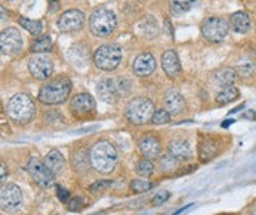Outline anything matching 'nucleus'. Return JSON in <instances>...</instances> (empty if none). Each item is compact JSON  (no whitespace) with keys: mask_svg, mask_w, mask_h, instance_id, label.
Here are the masks:
<instances>
[{"mask_svg":"<svg viewBox=\"0 0 256 215\" xmlns=\"http://www.w3.org/2000/svg\"><path fill=\"white\" fill-rule=\"evenodd\" d=\"M117 159H119V155H117L116 147L105 140L96 142L89 150L90 167L101 174H110L116 168Z\"/></svg>","mask_w":256,"mask_h":215,"instance_id":"obj_1","label":"nucleus"},{"mask_svg":"<svg viewBox=\"0 0 256 215\" xmlns=\"http://www.w3.org/2000/svg\"><path fill=\"white\" fill-rule=\"evenodd\" d=\"M9 118L16 124H27L33 120L36 114V105L28 94L18 93L12 96L6 105Z\"/></svg>","mask_w":256,"mask_h":215,"instance_id":"obj_2","label":"nucleus"},{"mask_svg":"<svg viewBox=\"0 0 256 215\" xmlns=\"http://www.w3.org/2000/svg\"><path fill=\"white\" fill-rule=\"evenodd\" d=\"M71 91V81L67 77H58L39 90V100L45 105H60L67 100Z\"/></svg>","mask_w":256,"mask_h":215,"instance_id":"obj_3","label":"nucleus"},{"mask_svg":"<svg viewBox=\"0 0 256 215\" xmlns=\"http://www.w3.org/2000/svg\"><path fill=\"white\" fill-rule=\"evenodd\" d=\"M117 25L116 13L108 7H96L90 18H89V30L96 37H107L110 36Z\"/></svg>","mask_w":256,"mask_h":215,"instance_id":"obj_4","label":"nucleus"},{"mask_svg":"<svg viewBox=\"0 0 256 215\" xmlns=\"http://www.w3.org/2000/svg\"><path fill=\"white\" fill-rule=\"evenodd\" d=\"M126 118L136 126H142L148 121H151L154 114V105L151 100L145 97H135L132 99L126 106Z\"/></svg>","mask_w":256,"mask_h":215,"instance_id":"obj_5","label":"nucleus"},{"mask_svg":"<svg viewBox=\"0 0 256 215\" xmlns=\"http://www.w3.org/2000/svg\"><path fill=\"white\" fill-rule=\"evenodd\" d=\"M122 61V49L119 44H102L93 53V64L102 71H113Z\"/></svg>","mask_w":256,"mask_h":215,"instance_id":"obj_6","label":"nucleus"},{"mask_svg":"<svg viewBox=\"0 0 256 215\" xmlns=\"http://www.w3.org/2000/svg\"><path fill=\"white\" fill-rule=\"evenodd\" d=\"M228 31L230 24L221 16H209L201 22V34L209 42H222L227 37Z\"/></svg>","mask_w":256,"mask_h":215,"instance_id":"obj_7","label":"nucleus"},{"mask_svg":"<svg viewBox=\"0 0 256 215\" xmlns=\"http://www.w3.org/2000/svg\"><path fill=\"white\" fill-rule=\"evenodd\" d=\"M27 172L33 178V181L43 189L54 186V172L48 168L45 162H40L37 158H30L27 164Z\"/></svg>","mask_w":256,"mask_h":215,"instance_id":"obj_8","label":"nucleus"},{"mask_svg":"<svg viewBox=\"0 0 256 215\" xmlns=\"http://www.w3.org/2000/svg\"><path fill=\"white\" fill-rule=\"evenodd\" d=\"M1 53L7 56H16L22 50V37L16 28H6L0 34Z\"/></svg>","mask_w":256,"mask_h":215,"instance_id":"obj_9","label":"nucleus"},{"mask_svg":"<svg viewBox=\"0 0 256 215\" xmlns=\"http://www.w3.org/2000/svg\"><path fill=\"white\" fill-rule=\"evenodd\" d=\"M85 24V15L79 9H70L58 18V28L63 33H74L79 31Z\"/></svg>","mask_w":256,"mask_h":215,"instance_id":"obj_10","label":"nucleus"},{"mask_svg":"<svg viewBox=\"0 0 256 215\" xmlns=\"http://www.w3.org/2000/svg\"><path fill=\"white\" fill-rule=\"evenodd\" d=\"M28 71L36 80H46L54 74V64L48 56L37 55V56L30 58Z\"/></svg>","mask_w":256,"mask_h":215,"instance_id":"obj_11","label":"nucleus"},{"mask_svg":"<svg viewBox=\"0 0 256 215\" xmlns=\"http://www.w3.org/2000/svg\"><path fill=\"white\" fill-rule=\"evenodd\" d=\"M70 109H71L74 117L85 118V117L95 112L96 103H95V99L89 93H80V94L73 97V100L70 103Z\"/></svg>","mask_w":256,"mask_h":215,"instance_id":"obj_12","label":"nucleus"},{"mask_svg":"<svg viewBox=\"0 0 256 215\" xmlns=\"http://www.w3.org/2000/svg\"><path fill=\"white\" fill-rule=\"evenodd\" d=\"M0 202H1L3 210H7V211L16 210L22 202L21 189L13 183H9V184L3 186L1 192H0Z\"/></svg>","mask_w":256,"mask_h":215,"instance_id":"obj_13","label":"nucleus"},{"mask_svg":"<svg viewBox=\"0 0 256 215\" xmlns=\"http://www.w3.org/2000/svg\"><path fill=\"white\" fill-rule=\"evenodd\" d=\"M96 93L105 103H114L120 96L117 81L113 78H102L96 86Z\"/></svg>","mask_w":256,"mask_h":215,"instance_id":"obj_14","label":"nucleus"},{"mask_svg":"<svg viewBox=\"0 0 256 215\" xmlns=\"http://www.w3.org/2000/svg\"><path fill=\"white\" fill-rule=\"evenodd\" d=\"M132 68L138 77H148L156 70V59L151 53H141L135 58Z\"/></svg>","mask_w":256,"mask_h":215,"instance_id":"obj_15","label":"nucleus"},{"mask_svg":"<svg viewBox=\"0 0 256 215\" xmlns=\"http://www.w3.org/2000/svg\"><path fill=\"white\" fill-rule=\"evenodd\" d=\"M139 149L142 152V155L147 159H154L160 155L162 152V146L159 139H156L154 136H144L139 140Z\"/></svg>","mask_w":256,"mask_h":215,"instance_id":"obj_16","label":"nucleus"},{"mask_svg":"<svg viewBox=\"0 0 256 215\" xmlns=\"http://www.w3.org/2000/svg\"><path fill=\"white\" fill-rule=\"evenodd\" d=\"M165 108L171 112V115H178L185 109V100L182 94L176 90H169L165 96Z\"/></svg>","mask_w":256,"mask_h":215,"instance_id":"obj_17","label":"nucleus"},{"mask_svg":"<svg viewBox=\"0 0 256 215\" xmlns=\"http://www.w3.org/2000/svg\"><path fill=\"white\" fill-rule=\"evenodd\" d=\"M162 67L163 71L166 72L169 77H176L181 72V64L178 59V55L173 50H166L162 56Z\"/></svg>","mask_w":256,"mask_h":215,"instance_id":"obj_18","label":"nucleus"},{"mask_svg":"<svg viewBox=\"0 0 256 215\" xmlns=\"http://www.w3.org/2000/svg\"><path fill=\"white\" fill-rule=\"evenodd\" d=\"M136 31L147 39H154L159 34V24L153 16H145L138 22Z\"/></svg>","mask_w":256,"mask_h":215,"instance_id":"obj_19","label":"nucleus"},{"mask_svg":"<svg viewBox=\"0 0 256 215\" xmlns=\"http://www.w3.org/2000/svg\"><path fill=\"white\" fill-rule=\"evenodd\" d=\"M168 149L169 153L178 161H188L191 158V147L185 140H172Z\"/></svg>","mask_w":256,"mask_h":215,"instance_id":"obj_20","label":"nucleus"},{"mask_svg":"<svg viewBox=\"0 0 256 215\" xmlns=\"http://www.w3.org/2000/svg\"><path fill=\"white\" fill-rule=\"evenodd\" d=\"M237 77L239 75H237V71L234 68H222V70L213 74V83L222 88L227 86H233L236 83Z\"/></svg>","mask_w":256,"mask_h":215,"instance_id":"obj_21","label":"nucleus"},{"mask_svg":"<svg viewBox=\"0 0 256 215\" xmlns=\"http://www.w3.org/2000/svg\"><path fill=\"white\" fill-rule=\"evenodd\" d=\"M231 27L236 33L245 34L251 30V18L246 12H236L231 15Z\"/></svg>","mask_w":256,"mask_h":215,"instance_id":"obj_22","label":"nucleus"},{"mask_svg":"<svg viewBox=\"0 0 256 215\" xmlns=\"http://www.w3.org/2000/svg\"><path fill=\"white\" fill-rule=\"evenodd\" d=\"M45 164L48 165V168H49L54 174H58V172L63 171V168H64V165H65V159H64V156H63V153H61L60 150L54 149V150H51V152L46 155Z\"/></svg>","mask_w":256,"mask_h":215,"instance_id":"obj_23","label":"nucleus"},{"mask_svg":"<svg viewBox=\"0 0 256 215\" xmlns=\"http://www.w3.org/2000/svg\"><path fill=\"white\" fill-rule=\"evenodd\" d=\"M68 59L70 62L74 65V67H86L87 64V59H89V55H87V50L83 46H73L70 50H68Z\"/></svg>","mask_w":256,"mask_h":215,"instance_id":"obj_24","label":"nucleus"},{"mask_svg":"<svg viewBox=\"0 0 256 215\" xmlns=\"http://www.w3.org/2000/svg\"><path fill=\"white\" fill-rule=\"evenodd\" d=\"M240 96V91L236 86H227V87H222L218 94H216V103L219 105H228L231 102H234L236 99H239Z\"/></svg>","mask_w":256,"mask_h":215,"instance_id":"obj_25","label":"nucleus"},{"mask_svg":"<svg viewBox=\"0 0 256 215\" xmlns=\"http://www.w3.org/2000/svg\"><path fill=\"white\" fill-rule=\"evenodd\" d=\"M216 152H218V144L212 140H203L198 146V155H200L201 162L210 161L216 155Z\"/></svg>","mask_w":256,"mask_h":215,"instance_id":"obj_26","label":"nucleus"},{"mask_svg":"<svg viewBox=\"0 0 256 215\" xmlns=\"http://www.w3.org/2000/svg\"><path fill=\"white\" fill-rule=\"evenodd\" d=\"M198 0H172L171 3V12L175 16L184 15L188 10H191Z\"/></svg>","mask_w":256,"mask_h":215,"instance_id":"obj_27","label":"nucleus"},{"mask_svg":"<svg viewBox=\"0 0 256 215\" xmlns=\"http://www.w3.org/2000/svg\"><path fill=\"white\" fill-rule=\"evenodd\" d=\"M18 22L30 34H33V36H40L42 34V30H43V22L42 21H34V19H28V18L21 16L18 19Z\"/></svg>","mask_w":256,"mask_h":215,"instance_id":"obj_28","label":"nucleus"},{"mask_svg":"<svg viewBox=\"0 0 256 215\" xmlns=\"http://www.w3.org/2000/svg\"><path fill=\"white\" fill-rule=\"evenodd\" d=\"M51 49H52V40L49 36H42V37L36 39L31 44V52H34V53L49 52Z\"/></svg>","mask_w":256,"mask_h":215,"instance_id":"obj_29","label":"nucleus"},{"mask_svg":"<svg viewBox=\"0 0 256 215\" xmlns=\"http://www.w3.org/2000/svg\"><path fill=\"white\" fill-rule=\"evenodd\" d=\"M178 164H179V161H178L176 158H173L171 153L163 155V156L160 158V170H162L163 172H172L173 170L178 168Z\"/></svg>","mask_w":256,"mask_h":215,"instance_id":"obj_30","label":"nucleus"},{"mask_svg":"<svg viewBox=\"0 0 256 215\" xmlns=\"http://www.w3.org/2000/svg\"><path fill=\"white\" fill-rule=\"evenodd\" d=\"M136 172L142 177H150L154 172V165L150 159H141L136 162Z\"/></svg>","mask_w":256,"mask_h":215,"instance_id":"obj_31","label":"nucleus"},{"mask_svg":"<svg viewBox=\"0 0 256 215\" xmlns=\"http://www.w3.org/2000/svg\"><path fill=\"white\" fill-rule=\"evenodd\" d=\"M171 121V112L168 109H157L153 114L151 123L154 126H160V124H168Z\"/></svg>","mask_w":256,"mask_h":215,"instance_id":"obj_32","label":"nucleus"},{"mask_svg":"<svg viewBox=\"0 0 256 215\" xmlns=\"http://www.w3.org/2000/svg\"><path fill=\"white\" fill-rule=\"evenodd\" d=\"M153 183L147 181V180H133L130 183V189L133 192H138V193H142V192H148L150 189H153Z\"/></svg>","mask_w":256,"mask_h":215,"instance_id":"obj_33","label":"nucleus"},{"mask_svg":"<svg viewBox=\"0 0 256 215\" xmlns=\"http://www.w3.org/2000/svg\"><path fill=\"white\" fill-rule=\"evenodd\" d=\"M236 71H237V75H239V77H242V78H249V77L254 74V71H255V67H254L252 62L248 61V62H243Z\"/></svg>","mask_w":256,"mask_h":215,"instance_id":"obj_34","label":"nucleus"},{"mask_svg":"<svg viewBox=\"0 0 256 215\" xmlns=\"http://www.w3.org/2000/svg\"><path fill=\"white\" fill-rule=\"evenodd\" d=\"M117 81V87H119V93L120 94H123V93H128L129 90H130V81L128 80V78H119V80H116Z\"/></svg>","mask_w":256,"mask_h":215,"instance_id":"obj_35","label":"nucleus"},{"mask_svg":"<svg viewBox=\"0 0 256 215\" xmlns=\"http://www.w3.org/2000/svg\"><path fill=\"white\" fill-rule=\"evenodd\" d=\"M83 207V199L82 198H73L71 201L67 202V208L70 211H79Z\"/></svg>","mask_w":256,"mask_h":215,"instance_id":"obj_36","label":"nucleus"},{"mask_svg":"<svg viewBox=\"0 0 256 215\" xmlns=\"http://www.w3.org/2000/svg\"><path fill=\"white\" fill-rule=\"evenodd\" d=\"M113 186V181H107V180H102V181H96L90 186V190L92 192H98V190H105L107 187H111Z\"/></svg>","mask_w":256,"mask_h":215,"instance_id":"obj_37","label":"nucleus"},{"mask_svg":"<svg viewBox=\"0 0 256 215\" xmlns=\"http://www.w3.org/2000/svg\"><path fill=\"white\" fill-rule=\"evenodd\" d=\"M169 192H166V190H162L160 193H157L154 198H153V204L154 205H162L163 202H166L168 199H169Z\"/></svg>","mask_w":256,"mask_h":215,"instance_id":"obj_38","label":"nucleus"},{"mask_svg":"<svg viewBox=\"0 0 256 215\" xmlns=\"http://www.w3.org/2000/svg\"><path fill=\"white\" fill-rule=\"evenodd\" d=\"M58 196H60V199H61V202H68V196H70V193L67 192V190H64V189H58Z\"/></svg>","mask_w":256,"mask_h":215,"instance_id":"obj_39","label":"nucleus"},{"mask_svg":"<svg viewBox=\"0 0 256 215\" xmlns=\"http://www.w3.org/2000/svg\"><path fill=\"white\" fill-rule=\"evenodd\" d=\"M0 170H1V181H3L4 180V174H6V165L3 162H1V168Z\"/></svg>","mask_w":256,"mask_h":215,"instance_id":"obj_40","label":"nucleus"}]
</instances>
